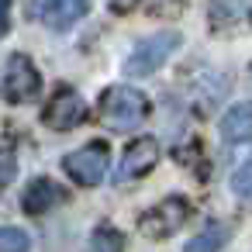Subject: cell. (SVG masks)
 Returning a JSON list of instances; mask_svg holds the SVG:
<instances>
[{"mask_svg":"<svg viewBox=\"0 0 252 252\" xmlns=\"http://www.w3.org/2000/svg\"><path fill=\"white\" fill-rule=\"evenodd\" d=\"M221 135H224V142H252V100H245V104H235V107H228L224 111V118H221Z\"/></svg>","mask_w":252,"mask_h":252,"instance_id":"cell-10","label":"cell"},{"mask_svg":"<svg viewBox=\"0 0 252 252\" xmlns=\"http://www.w3.org/2000/svg\"><path fill=\"white\" fill-rule=\"evenodd\" d=\"M59 200H63V187L52 183V180H45V176H38V180L28 183V190H25V197H21V207H25L28 214H45V211H52Z\"/></svg>","mask_w":252,"mask_h":252,"instance_id":"cell-9","label":"cell"},{"mask_svg":"<svg viewBox=\"0 0 252 252\" xmlns=\"http://www.w3.org/2000/svg\"><path fill=\"white\" fill-rule=\"evenodd\" d=\"M87 252H125V238H121L118 228H111V224H97V228L90 231Z\"/></svg>","mask_w":252,"mask_h":252,"instance_id":"cell-13","label":"cell"},{"mask_svg":"<svg viewBox=\"0 0 252 252\" xmlns=\"http://www.w3.org/2000/svg\"><path fill=\"white\" fill-rule=\"evenodd\" d=\"M249 76H252V66H249Z\"/></svg>","mask_w":252,"mask_h":252,"instance_id":"cell-20","label":"cell"},{"mask_svg":"<svg viewBox=\"0 0 252 252\" xmlns=\"http://www.w3.org/2000/svg\"><path fill=\"white\" fill-rule=\"evenodd\" d=\"M14 176V145L0 142V183H7Z\"/></svg>","mask_w":252,"mask_h":252,"instance_id":"cell-16","label":"cell"},{"mask_svg":"<svg viewBox=\"0 0 252 252\" xmlns=\"http://www.w3.org/2000/svg\"><path fill=\"white\" fill-rule=\"evenodd\" d=\"M228 235H231L228 224H221V221H207V224L187 242L183 252H221V245L228 242Z\"/></svg>","mask_w":252,"mask_h":252,"instance_id":"cell-12","label":"cell"},{"mask_svg":"<svg viewBox=\"0 0 252 252\" xmlns=\"http://www.w3.org/2000/svg\"><path fill=\"white\" fill-rule=\"evenodd\" d=\"M38 87H42V76H38L35 63L25 52H14L7 63V76H4V97L11 104H28L38 97Z\"/></svg>","mask_w":252,"mask_h":252,"instance_id":"cell-4","label":"cell"},{"mask_svg":"<svg viewBox=\"0 0 252 252\" xmlns=\"http://www.w3.org/2000/svg\"><path fill=\"white\" fill-rule=\"evenodd\" d=\"M138 4H142V0H107V7L118 11V14H128V11H135Z\"/></svg>","mask_w":252,"mask_h":252,"instance_id":"cell-18","label":"cell"},{"mask_svg":"<svg viewBox=\"0 0 252 252\" xmlns=\"http://www.w3.org/2000/svg\"><path fill=\"white\" fill-rule=\"evenodd\" d=\"M7 7H11V0H0V35L7 32Z\"/></svg>","mask_w":252,"mask_h":252,"instance_id":"cell-19","label":"cell"},{"mask_svg":"<svg viewBox=\"0 0 252 252\" xmlns=\"http://www.w3.org/2000/svg\"><path fill=\"white\" fill-rule=\"evenodd\" d=\"M107 162H111L107 145H104V142H87L83 149H76V152H69V156L63 159V169L73 176V183H80V187H97V183L104 180V173H107Z\"/></svg>","mask_w":252,"mask_h":252,"instance_id":"cell-3","label":"cell"},{"mask_svg":"<svg viewBox=\"0 0 252 252\" xmlns=\"http://www.w3.org/2000/svg\"><path fill=\"white\" fill-rule=\"evenodd\" d=\"M231 190H235V197L252 200V162H245V166L231 176Z\"/></svg>","mask_w":252,"mask_h":252,"instance_id":"cell-15","label":"cell"},{"mask_svg":"<svg viewBox=\"0 0 252 252\" xmlns=\"http://www.w3.org/2000/svg\"><path fill=\"white\" fill-rule=\"evenodd\" d=\"M32 249V238L21 231V228H0V252H28Z\"/></svg>","mask_w":252,"mask_h":252,"instance_id":"cell-14","label":"cell"},{"mask_svg":"<svg viewBox=\"0 0 252 252\" xmlns=\"http://www.w3.org/2000/svg\"><path fill=\"white\" fill-rule=\"evenodd\" d=\"M187 7V0H156V14L159 18H176Z\"/></svg>","mask_w":252,"mask_h":252,"instance_id":"cell-17","label":"cell"},{"mask_svg":"<svg viewBox=\"0 0 252 252\" xmlns=\"http://www.w3.org/2000/svg\"><path fill=\"white\" fill-rule=\"evenodd\" d=\"M249 14H252V0H207V18L214 28L245 21Z\"/></svg>","mask_w":252,"mask_h":252,"instance_id":"cell-11","label":"cell"},{"mask_svg":"<svg viewBox=\"0 0 252 252\" xmlns=\"http://www.w3.org/2000/svg\"><path fill=\"white\" fill-rule=\"evenodd\" d=\"M83 118H87V104H83V97L76 94V90H59L52 100H49V107H45V125L49 128H56V131H69V128H76V125H83Z\"/></svg>","mask_w":252,"mask_h":252,"instance_id":"cell-8","label":"cell"},{"mask_svg":"<svg viewBox=\"0 0 252 252\" xmlns=\"http://www.w3.org/2000/svg\"><path fill=\"white\" fill-rule=\"evenodd\" d=\"M187 214H190V207H187L183 197H166V200H159L156 207H149L138 218V228L145 235H152V238H166L187 221Z\"/></svg>","mask_w":252,"mask_h":252,"instance_id":"cell-6","label":"cell"},{"mask_svg":"<svg viewBox=\"0 0 252 252\" xmlns=\"http://www.w3.org/2000/svg\"><path fill=\"white\" fill-rule=\"evenodd\" d=\"M100 114H104V121H107L111 128H135V125L149 114V97H145L142 90L128 87V83L111 87V90H104V97H100Z\"/></svg>","mask_w":252,"mask_h":252,"instance_id":"cell-2","label":"cell"},{"mask_svg":"<svg viewBox=\"0 0 252 252\" xmlns=\"http://www.w3.org/2000/svg\"><path fill=\"white\" fill-rule=\"evenodd\" d=\"M156 162H159V142H156V138H135V142L125 149L121 162L114 166V183L142 180Z\"/></svg>","mask_w":252,"mask_h":252,"instance_id":"cell-7","label":"cell"},{"mask_svg":"<svg viewBox=\"0 0 252 252\" xmlns=\"http://www.w3.org/2000/svg\"><path fill=\"white\" fill-rule=\"evenodd\" d=\"M87 11H90V0H28V18L56 32L76 25Z\"/></svg>","mask_w":252,"mask_h":252,"instance_id":"cell-5","label":"cell"},{"mask_svg":"<svg viewBox=\"0 0 252 252\" xmlns=\"http://www.w3.org/2000/svg\"><path fill=\"white\" fill-rule=\"evenodd\" d=\"M180 45H183V35H180L176 28L159 32V35H149V38H142V42L131 49V56L125 59V73H128V76H152L159 66L169 63V56H173Z\"/></svg>","mask_w":252,"mask_h":252,"instance_id":"cell-1","label":"cell"}]
</instances>
